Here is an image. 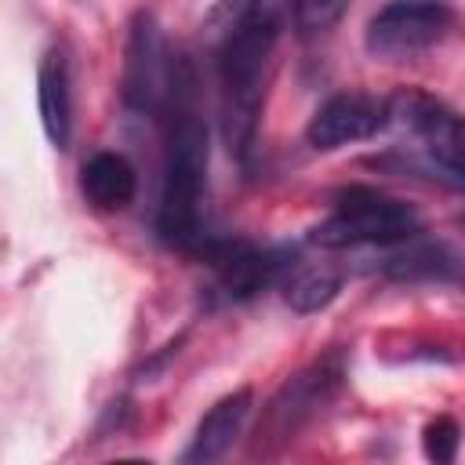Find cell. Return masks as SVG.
I'll return each instance as SVG.
<instances>
[{
    "label": "cell",
    "mask_w": 465,
    "mask_h": 465,
    "mask_svg": "<svg viewBox=\"0 0 465 465\" xmlns=\"http://www.w3.org/2000/svg\"><path fill=\"white\" fill-rule=\"evenodd\" d=\"M160 116H163V189L156 207V236L178 251H203L207 124L200 113V80L185 54L171 58V84Z\"/></svg>",
    "instance_id": "1"
},
{
    "label": "cell",
    "mask_w": 465,
    "mask_h": 465,
    "mask_svg": "<svg viewBox=\"0 0 465 465\" xmlns=\"http://www.w3.org/2000/svg\"><path fill=\"white\" fill-rule=\"evenodd\" d=\"M36 105L44 134L54 149H69L73 138V87H69V62L58 47L40 58L36 69Z\"/></svg>",
    "instance_id": "10"
},
{
    "label": "cell",
    "mask_w": 465,
    "mask_h": 465,
    "mask_svg": "<svg viewBox=\"0 0 465 465\" xmlns=\"http://www.w3.org/2000/svg\"><path fill=\"white\" fill-rule=\"evenodd\" d=\"M381 272L400 283H450L461 280V258L447 243H411L381 262Z\"/></svg>",
    "instance_id": "11"
},
{
    "label": "cell",
    "mask_w": 465,
    "mask_h": 465,
    "mask_svg": "<svg viewBox=\"0 0 465 465\" xmlns=\"http://www.w3.org/2000/svg\"><path fill=\"white\" fill-rule=\"evenodd\" d=\"M80 189L98 211H124L138 193V174L120 153H94L80 171Z\"/></svg>",
    "instance_id": "12"
},
{
    "label": "cell",
    "mask_w": 465,
    "mask_h": 465,
    "mask_svg": "<svg viewBox=\"0 0 465 465\" xmlns=\"http://www.w3.org/2000/svg\"><path fill=\"white\" fill-rule=\"evenodd\" d=\"M349 4L352 0H291V7H294V29L302 36L331 33L345 18Z\"/></svg>",
    "instance_id": "14"
},
{
    "label": "cell",
    "mask_w": 465,
    "mask_h": 465,
    "mask_svg": "<svg viewBox=\"0 0 465 465\" xmlns=\"http://www.w3.org/2000/svg\"><path fill=\"white\" fill-rule=\"evenodd\" d=\"M291 0H251V7L225 29L218 51V87H222V134L229 153L240 160L251 156L272 51L280 40L283 11Z\"/></svg>",
    "instance_id": "2"
},
{
    "label": "cell",
    "mask_w": 465,
    "mask_h": 465,
    "mask_svg": "<svg viewBox=\"0 0 465 465\" xmlns=\"http://www.w3.org/2000/svg\"><path fill=\"white\" fill-rule=\"evenodd\" d=\"M458 443H461V429H458V421L447 418V414L432 418V421L421 429V450H425V458L436 461V465H450L454 454H458Z\"/></svg>",
    "instance_id": "15"
},
{
    "label": "cell",
    "mask_w": 465,
    "mask_h": 465,
    "mask_svg": "<svg viewBox=\"0 0 465 465\" xmlns=\"http://www.w3.org/2000/svg\"><path fill=\"white\" fill-rule=\"evenodd\" d=\"M338 291H341V272L331 265L294 269V276L283 283V298L294 312H320L338 298Z\"/></svg>",
    "instance_id": "13"
},
{
    "label": "cell",
    "mask_w": 465,
    "mask_h": 465,
    "mask_svg": "<svg viewBox=\"0 0 465 465\" xmlns=\"http://www.w3.org/2000/svg\"><path fill=\"white\" fill-rule=\"evenodd\" d=\"M421 232V214L378 189L349 185L334 196V211L309 229V240L327 251L341 247H400Z\"/></svg>",
    "instance_id": "3"
},
{
    "label": "cell",
    "mask_w": 465,
    "mask_h": 465,
    "mask_svg": "<svg viewBox=\"0 0 465 465\" xmlns=\"http://www.w3.org/2000/svg\"><path fill=\"white\" fill-rule=\"evenodd\" d=\"M171 58L163 47V33L149 11H134L127 25V51H124V105L138 116H160L171 84Z\"/></svg>",
    "instance_id": "6"
},
{
    "label": "cell",
    "mask_w": 465,
    "mask_h": 465,
    "mask_svg": "<svg viewBox=\"0 0 465 465\" xmlns=\"http://www.w3.org/2000/svg\"><path fill=\"white\" fill-rule=\"evenodd\" d=\"M251 403H254V392L251 389H236L229 396H222L196 425L193 432V443L182 450V461L185 465H207V461H218L229 454V447L236 443L247 414H251Z\"/></svg>",
    "instance_id": "9"
},
{
    "label": "cell",
    "mask_w": 465,
    "mask_h": 465,
    "mask_svg": "<svg viewBox=\"0 0 465 465\" xmlns=\"http://www.w3.org/2000/svg\"><path fill=\"white\" fill-rule=\"evenodd\" d=\"M345 371H341V360L338 352L309 363L305 371H298L294 378H287L280 385V392L269 400L262 421H258V432H254V454H265V450H276L283 443H291L338 392Z\"/></svg>",
    "instance_id": "4"
},
{
    "label": "cell",
    "mask_w": 465,
    "mask_h": 465,
    "mask_svg": "<svg viewBox=\"0 0 465 465\" xmlns=\"http://www.w3.org/2000/svg\"><path fill=\"white\" fill-rule=\"evenodd\" d=\"M389 124H392L389 98H378L367 91H338L309 116L305 142L320 153H331V149H341L349 142L374 138Z\"/></svg>",
    "instance_id": "7"
},
{
    "label": "cell",
    "mask_w": 465,
    "mask_h": 465,
    "mask_svg": "<svg viewBox=\"0 0 465 465\" xmlns=\"http://www.w3.org/2000/svg\"><path fill=\"white\" fill-rule=\"evenodd\" d=\"M203 258L214 265V283L229 302H247L262 287H269L283 262V251H262L243 240H218L203 243Z\"/></svg>",
    "instance_id": "8"
},
{
    "label": "cell",
    "mask_w": 465,
    "mask_h": 465,
    "mask_svg": "<svg viewBox=\"0 0 465 465\" xmlns=\"http://www.w3.org/2000/svg\"><path fill=\"white\" fill-rule=\"evenodd\" d=\"M454 25V7L447 0H389L371 15L363 47L371 58L403 62L436 47Z\"/></svg>",
    "instance_id": "5"
}]
</instances>
